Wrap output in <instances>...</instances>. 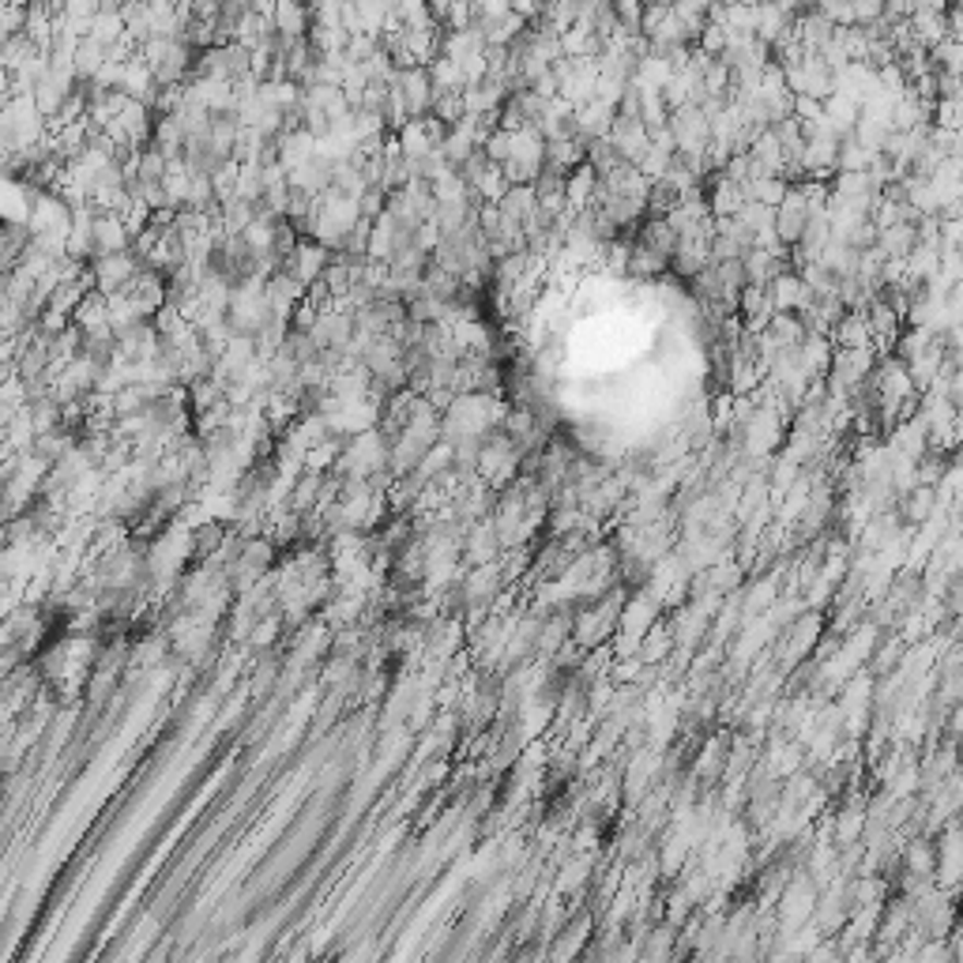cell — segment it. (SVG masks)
Returning <instances> with one entry per match:
<instances>
[{
    "mask_svg": "<svg viewBox=\"0 0 963 963\" xmlns=\"http://www.w3.org/2000/svg\"><path fill=\"white\" fill-rule=\"evenodd\" d=\"M313 343L320 346V351H339V346L351 343V320L346 317H320L317 324H313Z\"/></svg>",
    "mask_w": 963,
    "mask_h": 963,
    "instance_id": "obj_1",
    "label": "cell"
}]
</instances>
